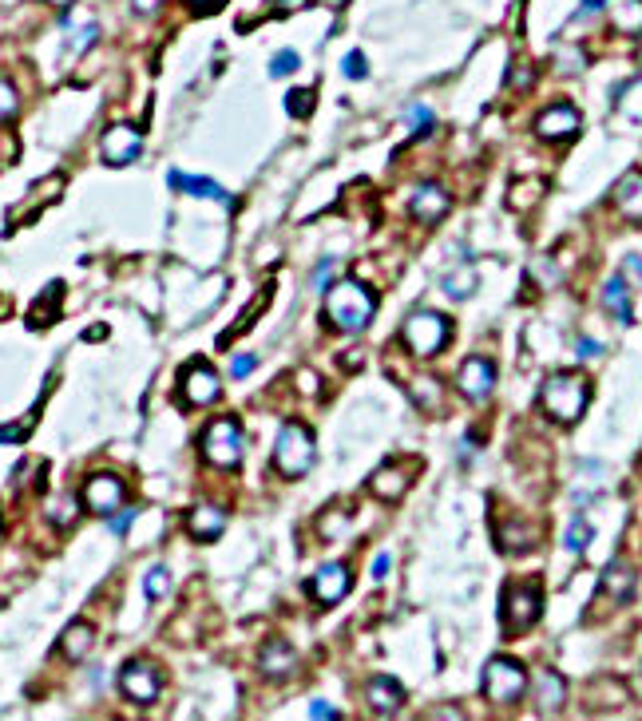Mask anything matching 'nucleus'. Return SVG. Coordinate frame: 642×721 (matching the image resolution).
Listing matches in <instances>:
<instances>
[{"mask_svg":"<svg viewBox=\"0 0 642 721\" xmlns=\"http://www.w3.org/2000/svg\"><path fill=\"white\" fill-rule=\"evenodd\" d=\"M373 313H377V294H373L365 282L341 278V282L325 286V321H329L333 329H341V333H361V329H369Z\"/></svg>","mask_w":642,"mask_h":721,"instance_id":"obj_1","label":"nucleus"},{"mask_svg":"<svg viewBox=\"0 0 642 721\" xmlns=\"http://www.w3.org/2000/svg\"><path fill=\"white\" fill-rule=\"evenodd\" d=\"M539 405L543 412L551 416V420H559V424H575L587 405H591V385H587V377L583 373H575V369H559V373H551L547 381H543V389H539Z\"/></svg>","mask_w":642,"mask_h":721,"instance_id":"obj_2","label":"nucleus"},{"mask_svg":"<svg viewBox=\"0 0 642 721\" xmlns=\"http://www.w3.org/2000/svg\"><path fill=\"white\" fill-rule=\"evenodd\" d=\"M274 468L286 476V480H298L314 468V432L298 420H286L278 440H274Z\"/></svg>","mask_w":642,"mask_h":721,"instance_id":"obj_3","label":"nucleus"},{"mask_svg":"<svg viewBox=\"0 0 642 721\" xmlns=\"http://www.w3.org/2000/svg\"><path fill=\"white\" fill-rule=\"evenodd\" d=\"M448 333H452V325H448V317L436 313V309H417V313H409L405 325H401V341H405V349H409L413 357H436V353L448 345Z\"/></svg>","mask_w":642,"mask_h":721,"instance_id":"obj_4","label":"nucleus"},{"mask_svg":"<svg viewBox=\"0 0 642 721\" xmlns=\"http://www.w3.org/2000/svg\"><path fill=\"white\" fill-rule=\"evenodd\" d=\"M539 611H543V591L539 583L528 579V583H512L504 591V603H500V618H504V634L516 638L524 630H532L539 622Z\"/></svg>","mask_w":642,"mask_h":721,"instance_id":"obj_5","label":"nucleus"},{"mask_svg":"<svg viewBox=\"0 0 642 721\" xmlns=\"http://www.w3.org/2000/svg\"><path fill=\"white\" fill-rule=\"evenodd\" d=\"M203 456L214 468H238L242 464V448H246V436H242V424L234 416H218L207 424L203 432Z\"/></svg>","mask_w":642,"mask_h":721,"instance_id":"obj_6","label":"nucleus"},{"mask_svg":"<svg viewBox=\"0 0 642 721\" xmlns=\"http://www.w3.org/2000/svg\"><path fill=\"white\" fill-rule=\"evenodd\" d=\"M484 698L488 702H496V706H512V702H520L524 698V690H528V670H524V662H516V658H492L488 666H484Z\"/></svg>","mask_w":642,"mask_h":721,"instance_id":"obj_7","label":"nucleus"},{"mask_svg":"<svg viewBox=\"0 0 642 721\" xmlns=\"http://www.w3.org/2000/svg\"><path fill=\"white\" fill-rule=\"evenodd\" d=\"M179 397H183V405L207 409V405H214L222 397V377L214 373V365H207V361H191L179 373Z\"/></svg>","mask_w":642,"mask_h":721,"instance_id":"obj_8","label":"nucleus"},{"mask_svg":"<svg viewBox=\"0 0 642 721\" xmlns=\"http://www.w3.org/2000/svg\"><path fill=\"white\" fill-rule=\"evenodd\" d=\"M119 690H123V698H131V702H139V706H151V702L159 698V690H163V674H159L155 662L131 658V662L119 670Z\"/></svg>","mask_w":642,"mask_h":721,"instance_id":"obj_9","label":"nucleus"},{"mask_svg":"<svg viewBox=\"0 0 642 721\" xmlns=\"http://www.w3.org/2000/svg\"><path fill=\"white\" fill-rule=\"evenodd\" d=\"M100 155H104L107 167H127L143 155V131L131 127V123H111L104 131V143H100Z\"/></svg>","mask_w":642,"mask_h":721,"instance_id":"obj_10","label":"nucleus"},{"mask_svg":"<svg viewBox=\"0 0 642 721\" xmlns=\"http://www.w3.org/2000/svg\"><path fill=\"white\" fill-rule=\"evenodd\" d=\"M579 127H583V115H579L571 103H551V107L539 111V119H535V135H539L543 143H571V139L579 135Z\"/></svg>","mask_w":642,"mask_h":721,"instance_id":"obj_11","label":"nucleus"},{"mask_svg":"<svg viewBox=\"0 0 642 721\" xmlns=\"http://www.w3.org/2000/svg\"><path fill=\"white\" fill-rule=\"evenodd\" d=\"M80 500H84V508H88V512L115 515L119 508H123V500H127V488H123V480H119V476H111V472H96V476L84 484Z\"/></svg>","mask_w":642,"mask_h":721,"instance_id":"obj_12","label":"nucleus"},{"mask_svg":"<svg viewBox=\"0 0 642 721\" xmlns=\"http://www.w3.org/2000/svg\"><path fill=\"white\" fill-rule=\"evenodd\" d=\"M456 389H460L472 405L488 401L492 389H496V365H492L488 357H468V361L460 365V373H456Z\"/></svg>","mask_w":642,"mask_h":721,"instance_id":"obj_13","label":"nucleus"},{"mask_svg":"<svg viewBox=\"0 0 642 721\" xmlns=\"http://www.w3.org/2000/svg\"><path fill=\"white\" fill-rule=\"evenodd\" d=\"M349 587H353V575H349L345 563H325V567L314 571V579H310V595L318 599L321 607L341 603V599L349 595Z\"/></svg>","mask_w":642,"mask_h":721,"instance_id":"obj_14","label":"nucleus"},{"mask_svg":"<svg viewBox=\"0 0 642 721\" xmlns=\"http://www.w3.org/2000/svg\"><path fill=\"white\" fill-rule=\"evenodd\" d=\"M409 210H413V218H417L421 226H436V222L452 210V199H448V191H444V187H436V183H421V187L413 191V199H409Z\"/></svg>","mask_w":642,"mask_h":721,"instance_id":"obj_15","label":"nucleus"},{"mask_svg":"<svg viewBox=\"0 0 642 721\" xmlns=\"http://www.w3.org/2000/svg\"><path fill=\"white\" fill-rule=\"evenodd\" d=\"M635 587H639V579H635V567H631V563H623V559L607 563V571H603V579H599L603 599H611V603H631V599H635Z\"/></svg>","mask_w":642,"mask_h":721,"instance_id":"obj_16","label":"nucleus"},{"mask_svg":"<svg viewBox=\"0 0 642 721\" xmlns=\"http://www.w3.org/2000/svg\"><path fill=\"white\" fill-rule=\"evenodd\" d=\"M409 476L413 468H397V464H381L373 476H369V492L377 500H401L409 492Z\"/></svg>","mask_w":642,"mask_h":721,"instance_id":"obj_17","label":"nucleus"},{"mask_svg":"<svg viewBox=\"0 0 642 721\" xmlns=\"http://www.w3.org/2000/svg\"><path fill=\"white\" fill-rule=\"evenodd\" d=\"M258 662H262V670H266L270 678H290V674L298 670V650H294L286 638H270V642L262 646Z\"/></svg>","mask_w":642,"mask_h":721,"instance_id":"obj_18","label":"nucleus"},{"mask_svg":"<svg viewBox=\"0 0 642 721\" xmlns=\"http://www.w3.org/2000/svg\"><path fill=\"white\" fill-rule=\"evenodd\" d=\"M187 531H191V539L211 543V539H218L226 531V512L218 504H199V508L187 512Z\"/></svg>","mask_w":642,"mask_h":721,"instance_id":"obj_19","label":"nucleus"},{"mask_svg":"<svg viewBox=\"0 0 642 721\" xmlns=\"http://www.w3.org/2000/svg\"><path fill=\"white\" fill-rule=\"evenodd\" d=\"M365 702H369L377 714H397V710L405 706V690H401L393 678L377 674V678L365 682Z\"/></svg>","mask_w":642,"mask_h":721,"instance_id":"obj_20","label":"nucleus"},{"mask_svg":"<svg viewBox=\"0 0 642 721\" xmlns=\"http://www.w3.org/2000/svg\"><path fill=\"white\" fill-rule=\"evenodd\" d=\"M611 199H615V210H619L623 218L642 222V171H627V175L615 183Z\"/></svg>","mask_w":642,"mask_h":721,"instance_id":"obj_21","label":"nucleus"},{"mask_svg":"<svg viewBox=\"0 0 642 721\" xmlns=\"http://www.w3.org/2000/svg\"><path fill=\"white\" fill-rule=\"evenodd\" d=\"M92 646H96V626L92 622H68V630L60 634V654L68 658V662H84L88 654H92Z\"/></svg>","mask_w":642,"mask_h":721,"instance_id":"obj_22","label":"nucleus"},{"mask_svg":"<svg viewBox=\"0 0 642 721\" xmlns=\"http://www.w3.org/2000/svg\"><path fill=\"white\" fill-rule=\"evenodd\" d=\"M603 309H607L619 325H631V321H635L631 290H627V278H623V274H611V278H607V286H603Z\"/></svg>","mask_w":642,"mask_h":721,"instance_id":"obj_23","label":"nucleus"},{"mask_svg":"<svg viewBox=\"0 0 642 721\" xmlns=\"http://www.w3.org/2000/svg\"><path fill=\"white\" fill-rule=\"evenodd\" d=\"M167 183L179 187V191H187V195H199V199H211V203H218V206H230V195H226L214 179H207V175H183V171H171Z\"/></svg>","mask_w":642,"mask_h":721,"instance_id":"obj_24","label":"nucleus"},{"mask_svg":"<svg viewBox=\"0 0 642 721\" xmlns=\"http://www.w3.org/2000/svg\"><path fill=\"white\" fill-rule=\"evenodd\" d=\"M496 539H500V547H504L508 555H516V551H532L535 527L532 523H524V519H500V523H496Z\"/></svg>","mask_w":642,"mask_h":721,"instance_id":"obj_25","label":"nucleus"},{"mask_svg":"<svg viewBox=\"0 0 642 721\" xmlns=\"http://www.w3.org/2000/svg\"><path fill=\"white\" fill-rule=\"evenodd\" d=\"M563 698H567V682H563L555 670H543V674H539V690H535V706H539L543 714H551V710L563 706Z\"/></svg>","mask_w":642,"mask_h":721,"instance_id":"obj_26","label":"nucleus"},{"mask_svg":"<svg viewBox=\"0 0 642 721\" xmlns=\"http://www.w3.org/2000/svg\"><path fill=\"white\" fill-rule=\"evenodd\" d=\"M476 282H480V278H476V270H472V266H464V270L444 274V282H440V286H444V294H448V298H456V302H460V298H472V294H476Z\"/></svg>","mask_w":642,"mask_h":721,"instance_id":"obj_27","label":"nucleus"},{"mask_svg":"<svg viewBox=\"0 0 642 721\" xmlns=\"http://www.w3.org/2000/svg\"><path fill=\"white\" fill-rule=\"evenodd\" d=\"M60 294H64V286H60V282H52V286L44 290V298H40L36 309L28 313V325H32V329H44V313H48V321L60 313Z\"/></svg>","mask_w":642,"mask_h":721,"instance_id":"obj_28","label":"nucleus"},{"mask_svg":"<svg viewBox=\"0 0 642 721\" xmlns=\"http://www.w3.org/2000/svg\"><path fill=\"white\" fill-rule=\"evenodd\" d=\"M409 393H413V401L421 405L425 412H440L444 409V397H440V385L432 381V377H417V381H409Z\"/></svg>","mask_w":642,"mask_h":721,"instance_id":"obj_29","label":"nucleus"},{"mask_svg":"<svg viewBox=\"0 0 642 721\" xmlns=\"http://www.w3.org/2000/svg\"><path fill=\"white\" fill-rule=\"evenodd\" d=\"M64 32H68V52H88L100 36V24L96 20H84V28H76L72 20H64Z\"/></svg>","mask_w":642,"mask_h":721,"instance_id":"obj_30","label":"nucleus"},{"mask_svg":"<svg viewBox=\"0 0 642 721\" xmlns=\"http://www.w3.org/2000/svg\"><path fill=\"white\" fill-rule=\"evenodd\" d=\"M615 28L627 32V36H639L642 32V0H623L615 8Z\"/></svg>","mask_w":642,"mask_h":721,"instance_id":"obj_31","label":"nucleus"},{"mask_svg":"<svg viewBox=\"0 0 642 721\" xmlns=\"http://www.w3.org/2000/svg\"><path fill=\"white\" fill-rule=\"evenodd\" d=\"M270 298H274V282H270V286H262V290H258V298H254V306L246 309V313H242V317H238V321H234V329H230V333H226V337H222V345H226V341H230V337H234V333H246V329H250V321H254V317H258V313H262V309L270 306Z\"/></svg>","mask_w":642,"mask_h":721,"instance_id":"obj_32","label":"nucleus"},{"mask_svg":"<svg viewBox=\"0 0 642 721\" xmlns=\"http://www.w3.org/2000/svg\"><path fill=\"white\" fill-rule=\"evenodd\" d=\"M591 539H595L591 523H587L583 515H575V519H571V527H567V551H571V555H583Z\"/></svg>","mask_w":642,"mask_h":721,"instance_id":"obj_33","label":"nucleus"},{"mask_svg":"<svg viewBox=\"0 0 642 721\" xmlns=\"http://www.w3.org/2000/svg\"><path fill=\"white\" fill-rule=\"evenodd\" d=\"M171 591V575H167V567H151L147 575H143V595L155 603V599H163Z\"/></svg>","mask_w":642,"mask_h":721,"instance_id":"obj_34","label":"nucleus"},{"mask_svg":"<svg viewBox=\"0 0 642 721\" xmlns=\"http://www.w3.org/2000/svg\"><path fill=\"white\" fill-rule=\"evenodd\" d=\"M286 111H290L294 119H306V115L314 111V88H294V92L286 96Z\"/></svg>","mask_w":642,"mask_h":721,"instance_id":"obj_35","label":"nucleus"},{"mask_svg":"<svg viewBox=\"0 0 642 721\" xmlns=\"http://www.w3.org/2000/svg\"><path fill=\"white\" fill-rule=\"evenodd\" d=\"M619 107H623V115L642 119V80H631V84L619 92Z\"/></svg>","mask_w":642,"mask_h":721,"instance_id":"obj_36","label":"nucleus"},{"mask_svg":"<svg viewBox=\"0 0 642 721\" xmlns=\"http://www.w3.org/2000/svg\"><path fill=\"white\" fill-rule=\"evenodd\" d=\"M16 111H20V96H16V88L0 76V127H4V123H12V119H16Z\"/></svg>","mask_w":642,"mask_h":721,"instance_id":"obj_37","label":"nucleus"},{"mask_svg":"<svg viewBox=\"0 0 642 721\" xmlns=\"http://www.w3.org/2000/svg\"><path fill=\"white\" fill-rule=\"evenodd\" d=\"M405 119L413 123V139H425L428 131H432V107H425V103H413L405 111Z\"/></svg>","mask_w":642,"mask_h":721,"instance_id":"obj_38","label":"nucleus"},{"mask_svg":"<svg viewBox=\"0 0 642 721\" xmlns=\"http://www.w3.org/2000/svg\"><path fill=\"white\" fill-rule=\"evenodd\" d=\"M80 504H84V500H80V496H64V500H60V504H52V523H56V527H68V523H72V519H76V508H80Z\"/></svg>","mask_w":642,"mask_h":721,"instance_id":"obj_39","label":"nucleus"},{"mask_svg":"<svg viewBox=\"0 0 642 721\" xmlns=\"http://www.w3.org/2000/svg\"><path fill=\"white\" fill-rule=\"evenodd\" d=\"M298 64H302V60H298V52H290V48H286V52H278V56L270 60V76H274V80H282V76L298 72Z\"/></svg>","mask_w":642,"mask_h":721,"instance_id":"obj_40","label":"nucleus"},{"mask_svg":"<svg viewBox=\"0 0 642 721\" xmlns=\"http://www.w3.org/2000/svg\"><path fill=\"white\" fill-rule=\"evenodd\" d=\"M341 72H345L349 80H365V76H369V60H365L361 52H349V56L341 60Z\"/></svg>","mask_w":642,"mask_h":721,"instance_id":"obj_41","label":"nucleus"},{"mask_svg":"<svg viewBox=\"0 0 642 721\" xmlns=\"http://www.w3.org/2000/svg\"><path fill=\"white\" fill-rule=\"evenodd\" d=\"M254 369H258V357H254V353H238V357L230 361V377H234V381H242V377H250Z\"/></svg>","mask_w":642,"mask_h":721,"instance_id":"obj_42","label":"nucleus"},{"mask_svg":"<svg viewBox=\"0 0 642 721\" xmlns=\"http://www.w3.org/2000/svg\"><path fill=\"white\" fill-rule=\"evenodd\" d=\"M135 508H119V512L111 515V519H107V527H111V535H127V527H131V523H135Z\"/></svg>","mask_w":642,"mask_h":721,"instance_id":"obj_43","label":"nucleus"},{"mask_svg":"<svg viewBox=\"0 0 642 721\" xmlns=\"http://www.w3.org/2000/svg\"><path fill=\"white\" fill-rule=\"evenodd\" d=\"M425 721H464V714H460V706H432Z\"/></svg>","mask_w":642,"mask_h":721,"instance_id":"obj_44","label":"nucleus"},{"mask_svg":"<svg viewBox=\"0 0 642 721\" xmlns=\"http://www.w3.org/2000/svg\"><path fill=\"white\" fill-rule=\"evenodd\" d=\"M623 274H631L635 282H642V254H627L623 258Z\"/></svg>","mask_w":642,"mask_h":721,"instance_id":"obj_45","label":"nucleus"},{"mask_svg":"<svg viewBox=\"0 0 642 721\" xmlns=\"http://www.w3.org/2000/svg\"><path fill=\"white\" fill-rule=\"evenodd\" d=\"M310 721H337V714H333L329 702H314V706H310Z\"/></svg>","mask_w":642,"mask_h":721,"instance_id":"obj_46","label":"nucleus"},{"mask_svg":"<svg viewBox=\"0 0 642 721\" xmlns=\"http://www.w3.org/2000/svg\"><path fill=\"white\" fill-rule=\"evenodd\" d=\"M159 4L163 0H131V12L135 16H151V12H159Z\"/></svg>","mask_w":642,"mask_h":721,"instance_id":"obj_47","label":"nucleus"},{"mask_svg":"<svg viewBox=\"0 0 642 721\" xmlns=\"http://www.w3.org/2000/svg\"><path fill=\"white\" fill-rule=\"evenodd\" d=\"M314 0H270V8H278V12H294V8H310Z\"/></svg>","mask_w":642,"mask_h":721,"instance_id":"obj_48","label":"nucleus"},{"mask_svg":"<svg viewBox=\"0 0 642 721\" xmlns=\"http://www.w3.org/2000/svg\"><path fill=\"white\" fill-rule=\"evenodd\" d=\"M24 436H28V424H20V428L8 424V428H0V440H24Z\"/></svg>","mask_w":642,"mask_h":721,"instance_id":"obj_49","label":"nucleus"},{"mask_svg":"<svg viewBox=\"0 0 642 721\" xmlns=\"http://www.w3.org/2000/svg\"><path fill=\"white\" fill-rule=\"evenodd\" d=\"M599 353H603V345H599V341H587V337L579 341V357H599Z\"/></svg>","mask_w":642,"mask_h":721,"instance_id":"obj_50","label":"nucleus"},{"mask_svg":"<svg viewBox=\"0 0 642 721\" xmlns=\"http://www.w3.org/2000/svg\"><path fill=\"white\" fill-rule=\"evenodd\" d=\"M389 563H393L389 555H377V559H373V579H385V575H389Z\"/></svg>","mask_w":642,"mask_h":721,"instance_id":"obj_51","label":"nucleus"},{"mask_svg":"<svg viewBox=\"0 0 642 721\" xmlns=\"http://www.w3.org/2000/svg\"><path fill=\"white\" fill-rule=\"evenodd\" d=\"M603 4H607V0H583V4H579V20H583V16H595Z\"/></svg>","mask_w":642,"mask_h":721,"instance_id":"obj_52","label":"nucleus"},{"mask_svg":"<svg viewBox=\"0 0 642 721\" xmlns=\"http://www.w3.org/2000/svg\"><path fill=\"white\" fill-rule=\"evenodd\" d=\"M44 4H48V8H56V12H68L76 0H44Z\"/></svg>","mask_w":642,"mask_h":721,"instance_id":"obj_53","label":"nucleus"},{"mask_svg":"<svg viewBox=\"0 0 642 721\" xmlns=\"http://www.w3.org/2000/svg\"><path fill=\"white\" fill-rule=\"evenodd\" d=\"M357 365H361V353H357V349H353V353H345V369H357Z\"/></svg>","mask_w":642,"mask_h":721,"instance_id":"obj_54","label":"nucleus"}]
</instances>
